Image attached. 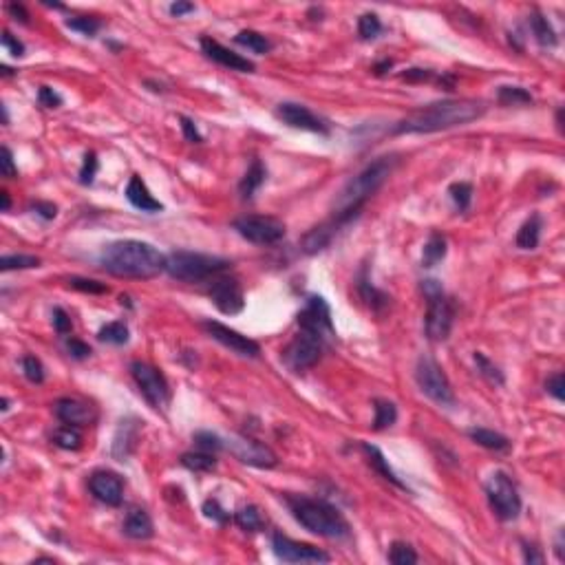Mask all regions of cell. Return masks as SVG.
Returning <instances> with one entry per match:
<instances>
[{
    "label": "cell",
    "instance_id": "5b68a950",
    "mask_svg": "<svg viewBox=\"0 0 565 565\" xmlns=\"http://www.w3.org/2000/svg\"><path fill=\"white\" fill-rule=\"evenodd\" d=\"M232 263L226 258L199 254V252H172L166 256V272L184 282H201L221 276Z\"/></svg>",
    "mask_w": 565,
    "mask_h": 565
},
{
    "label": "cell",
    "instance_id": "f35d334b",
    "mask_svg": "<svg viewBox=\"0 0 565 565\" xmlns=\"http://www.w3.org/2000/svg\"><path fill=\"white\" fill-rule=\"evenodd\" d=\"M53 441H55V446L65 449V451H77L79 446H82V435L77 433L75 427H69V424H67V427L55 431Z\"/></svg>",
    "mask_w": 565,
    "mask_h": 565
},
{
    "label": "cell",
    "instance_id": "d6a6232c",
    "mask_svg": "<svg viewBox=\"0 0 565 565\" xmlns=\"http://www.w3.org/2000/svg\"><path fill=\"white\" fill-rule=\"evenodd\" d=\"M375 417H373V429L375 431H385L389 427H393L395 419H397V409L393 402L389 400H375Z\"/></svg>",
    "mask_w": 565,
    "mask_h": 565
},
{
    "label": "cell",
    "instance_id": "1f68e13d",
    "mask_svg": "<svg viewBox=\"0 0 565 565\" xmlns=\"http://www.w3.org/2000/svg\"><path fill=\"white\" fill-rule=\"evenodd\" d=\"M181 463L192 473H210L216 468V457H214V453H206V451L184 453L181 455Z\"/></svg>",
    "mask_w": 565,
    "mask_h": 565
},
{
    "label": "cell",
    "instance_id": "277c9868",
    "mask_svg": "<svg viewBox=\"0 0 565 565\" xmlns=\"http://www.w3.org/2000/svg\"><path fill=\"white\" fill-rule=\"evenodd\" d=\"M287 506L302 528L327 539H347L349 523L331 503L312 497H287Z\"/></svg>",
    "mask_w": 565,
    "mask_h": 565
},
{
    "label": "cell",
    "instance_id": "f6af8a7d",
    "mask_svg": "<svg viewBox=\"0 0 565 565\" xmlns=\"http://www.w3.org/2000/svg\"><path fill=\"white\" fill-rule=\"evenodd\" d=\"M67 27L77 31V33H82V35H95L99 31V20L95 18H89V16H77V18H71L67 20Z\"/></svg>",
    "mask_w": 565,
    "mask_h": 565
},
{
    "label": "cell",
    "instance_id": "5bb4252c",
    "mask_svg": "<svg viewBox=\"0 0 565 565\" xmlns=\"http://www.w3.org/2000/svg\"><path fill=\"white\" fill-rule=\"evenodd\" d=\"M228 449L230 453L241 459L248 466H256V468H274L278 463V457L276 453L265 446V444H260L252 437H232L228 441Z\"/></svg>",
    "mask_w": 565,
    "mask_h": 565
},
{
    "label": "cell",
    "instance_id": "f546056e",
    "mask_svg": "<svg viewBox=\"0 0 565 565\" xmlns=\"http://www.w3.org/2000/svg\"><path fill=\"white\" fill-rule=\"evenodd\" d=\"M541 238V216L532 214L517 232V246L521 250H534Z\"/></svg>",
    "mask_w": 565,
    "mask_h": 565
},
{
    "label": "cell",
    "instance_id": "ba28073f",
    "mask_svg": "<svg viewBox=\"0 0 565 565\" xmlns=\"http://www.w3.org/2000/svg\"><path fill=\"white\" fill-rule=\"evenodd\" d=\"M488 503L501 521H515L521 515V497L517 493L515 481L506 473H493L486 481Z\"/></svg>",
    "mask_w": 565,
    "mask_h": 565
},
{
    "label": "cell",
    "instance_id": "9a60e30c",
    "mask_svg": "<svg viewBox=\"0 0 565 565\" xmlns=\"http://www.w3.org/2000/svg\"><path fill=\"white\" fill-rule=\"evenodd\" d=\"M276 117L280 119L282 124H287L292 128L309 131V133H320V135H327L329 133V126H327L325 119H320L318 115H314L307 106H302V104H294V102L278 104Z\"/></svg>",
    "mask_w": 565,
    "mask_h": 565
},
{
    "label": "cell",
    "instance_id": "ab89813d",
    "mask_svg": "<svg viewBox=\"0 0 565 565\" xmlns=\"http://www.w3.org/2000/svg\"><path fill=\"white\" fill-rule=\"evenodd\" d=\"M475 365H477V371L486 378L490 385H497V387H501L503 385V373L499 371V367L497 365H493V362L483 356L481 351H477L475 353Z\"/></svg>",
    "mask_w": 565,
    "mask_h": 565
},
{
    "label": "cell",
    "instance_id": "6f0895ef",
    "mask_svg": "<svg viewBox=\"0 0 565 565\" xmlns=\"http://www.w3.org/2000/svg\"><path fill=\"white\" fill-rule=\"evenodd\" d=\"M67 349H69V353H71L73 358H77V360H84V358L91 356V347L87 345V342L77 340V338H71V340L67 342Z\"/></svg>",
    "mask_w": 565,
    "mask_h": 565
},
{
    "label": "cell",
    "instance_id": "8d00e7d4",
    "mask_svg": "<svg viewBox=\"0 0 565 565\" xmlns=\"http://www.w3.org/2000/svg\"><path fill=\"white\" fill-rule=\"evenodd\" d=\"M128 327L124 325V322H109V325H104L102 329H99L97 338L102 340V342H109V345H126L128 342Z\"/></svg>",
    "mask_w": 565,
    "mask_h": 565
},
{
    "label": "cell",
    "instance_id": "ac0fdd59",
    "mask_svg": "<svg viewBox=\"0 0 565 565\" xmlns=\"http://www.w3.org/2000/svg\"><path fill=\"white\" fill-rule=\"evenodd\" d=\"M353 219H349V216H340V214H331V219L329 221H325V224H320V226H316L314 230H309L305 236H302V241H300V248H302V252L305 254H316V252H320V250H325L331 241H334V236L345 228L347 224H351Z\"/></svg>",
    "mask_w": 565,
    "mask_h": 565
},
{
    "label": "cell",
    "instance_id": "681fc988",
    "mask_svg": "<svg viewBox=\"0 0 565 565\" xmlns=\"http://www.w3.org/2000/svg\"><path fill=\"white\" fill-rule=\"evenodd\" d=\"M204 515L208 519L216 521V523H228L230 521V515L224 508H221V503L216 499H206L204 501Z\"/></svg>",
    "mask_w": 565,
    "mask_h": 565
},
{
    "label": "cell",
    "instance_id": "4fadbf2b",
    "mask_svg": "<svg viewBox=\"0 0 565 565\" xmlns=\"http://www.w3.org/2000/svg\"><path fill=\"white\" fill-rule=\"evenodd\" d=\"M272 548H274V554L285 563H327L329 561V554L318 550L316 546L294 541L278 532L272 537Z\"/></svg>",
    "mask_w": 565,
    "mask_h": 565
},
{
    "label": "cell",
    "instance_id": "680465c9",
    "mask_svg": "<svg viewBox=\"0 0 565 565\" xmlns=\"http://www.w3.org/2000/svg\"><path fill=\"white\" fill-rule=\"evenodd\" d=\"M433 73L429 69H409L405 75H402V79H409V82H427V79H431Z\"/></svg>",
    "mask_w": 565,
    "mask_h": 565
},
{
    "label": "cell",
    "instance_id": "db71d44e",
    "mask_svg": "<svg viewBox=\"0 0 565 565\" xmlns=\"http://www.w3.org/2000/svg\"><path fill=\"white\" fill-rule=\"evenodd\" d=\"M53 327H55V331L60 336H65V334L71 331V318H69V314L62 307H55L53 309Z\"/></svg>",
    "mask_w": 565,
    "mask_h": 565
},
{
    "label": "cell",
    "instance_id": "b9f144b4",
    "mask_svg": "<svg viewBox=\"0 0 565 565\" xmlns=\"http://www.w3.org/2000/svg\"><path fill=\"white\" fill-rule=\"evenodd\" d=\"M382 31V23H380V18L375 13H365V16H360L358 20V33L362 40H373L378 38Z\"/></svg>",
    "mask_w": 565,
    "mask_h": 565
},
{
    "label": "cell",
    "instance_id": "836d02e7",
    "mask_svg": "<svg viewBox=\"0 0 565 565\" xmlns=\"http://www.w3.org/2000/svg\"><path fill=\"white\" fill-rule=\"evenodd\" d=\"M234 40H236V45L246 47V49H250V51H254V53H258V55H263V53H268V51L272 49L270 40H268L263 33H258V31H250V29H246V31H238Z\"/></svg>",
    "mask_w": 565,
    "mask_h": 565
},
{
    "label": "cell",
    "instance_id": "e575fe53",
    "mask_svg": "<svg viewBox=\"0 0 565 565\" xmlns=\"http://www.w3.org/2000/svg\"><path fill=\"white\" fill-rule=\"evenodd\" d=\"M358 290H360V296L365 298V302L369 307H373V309H382V307H387V302H389V298H387V294H382V292H378L371 282H369V278H367V272L362 270V274H360V280H358Z\"/></svg>",
    "mask_w": 565,
    "mask_h": 565
},
{
    "label": "cell",
    "instance_id": "7a4b0ae2",
    "mask_svg": "<svg viewBox=\"0 0 565 565\" xmlns=\"http://www.w3.org/2000/svg\"><path fill=\"white\" fill-rule=\"evenodd\" d=\"M102 268L117 278L146 280L166 272V256L146 241H115L99 256Z\"/></svg>",
    "mask_w": 565,
    "mask_h": 565
},
{
    "label": "cell",
    "instance_id": "816d5d0a",
    "mask_svg": "<svg viewBox=\"0 0 565 565\" xmlns=\"http://www.w3.org/2000/svg\"><path fill=\"white\" fill-rule=\"evenodd\" d=\"M0 172L7 179H13L18 175V168L13 164V155L7 146H3V150H0Z\"/></svg>",
    "mask_w": 565,
    "mask_h": 565
},
{
    "label": "cell",
    "instance_id": "60d3db41",
    "mask_svg": "<svg viewBox=\"0 0 565 565\" xmlns=\"http://www.w3.org/2000/svg\"><path fill=\"white\" fill-rule=\"evenodd\" d=\"M389 561L393 565H411V563H417V554L415 550L409 546L405 541H395L391 550H389Z\"/></svg>",
    "mask_w": 565,
    "mask_h": 565
},
{
    "label": "cell",
    "instance_id": "6da1fadb",
    "mask_svg": "<svg viewBox=\"0 0 565 565\" xmlns=\"http://www.w3.org/2000/svg\"><path fill=\"white\" fill-rule=\"evenodd\" d=\"M486 113V106L475 99H446L424 109L413 111L395 124V135H415V133H437L455 126L471 124Z\"/></svg>",
    "mask_w": 565,
    "mask_h": 565
},
{
    "label": "cell",
    "instance_id": "4dcf8cb0",
    "mask_svg": "<svg viewBox=\"0 0 565 565\" xmlns=\"http://www.w3.org/2000/svg\"><path fill=\"white\" fill-rule=\"evenodd\" d=\"M530 29L537 38V43L541 47H554L556 45V33L552 29V25L548 23V18L546 16H541L539 11H534L530 16Z\"/></svg>",
    "mask_w": 565,
    "mask_h": 565
},
{
    "label": "cell",
    "instance_id": "ffe728a7",
    "mask_svg": "<svg viewBox=\"0 0 565 565\" xmlns=\"http://www.w3.org/2000/svg\"><path fill=\"white\" fill-rule=\"evenodd\" d=\"M55 415L62 424H69V427H91L97 419V411L87 405L82 400L75 397H62L55 402Z\"/></svg>",
    "mask_w": 565,
    "mask_h": 565
},
{
    "label": "cell",
    "instance_id": "d6986e66",
    "mask_svg": "<svg viewBox=\"0 0 565 565\" xmlns=\"http://www.w3.org/2000/svg\"><path fill=\"white\" fill-rule=\"evenodd\" d=\"M89 488L97 501L106 506H119L124 499V481L113 471H97L89 479Z\"/></svg>",
    "mask_w": 565,
    "mask_h": 565
},
{
    "label": "cell",
    "instance_id": "be15d7a7",
    "mask_svg": "<svg viewBox=\"0 0 565 565\" xmlns=\"http://www.w3.org/2000/svg\"><path fill=\"white\" fill-rule=\"evenodd\" d=\"M190 11H194V5L192 3H175V5H170V13L172 16H184V13H190Z\"/></svg>",
    "mask_w": 565,
    "mask_h": 565
},
{
    "label": "cell",
    "instance_id": "11a10c76",
    "mask_svg": "<svg viewBox=\"0 0 565 565\" xmlns=\"http://www.w3.org/2000/svg\"><path fill=\"white\" fill-rule=\"evenodd\" d=\"M0 40H3V47H5L13 57H23V55H25V45L20 43L18 38H13L9 31H3V38H0Z\"/></svg>",
    "mask_w": 565,
    "mask_h": 565
},
{
    "label": "cell",
    "instance_id": "484cf974",
    "mask_svg": "<svg viewBox=\"0 0 565 565\" xmlns=\"http://www.w3.org/2000/svg\"><path fill=\"white\" fill-rule=\"evenodd\" d=\"M468 437L479 444V446L488 449V451H508L510 449V439L503 437L501 433H495L490 429H471Z\"/></svg>",
    "mask_w": 565,
    "mask_h": 565
},
{
    "label": "cell",
    "instance_id": "e7e4bbea",
    "mask_svg": "<svg viewBox=\"0 0 565 565\" xmlns=\"http://www.w3.org/2000/svg\"><path fill=\"white\" fill-rule=\"evenodd\" d=\"M0 197H3V212H9V208H11V199H9V192H7V190H3V192H0Z\"/></svg>",
    "mask_w": 565,
    "mask_h": 565
},
{
    "label": "cell",
    "instance_id": "94428289",
    "mask_svg": "<svg viewBox=\"0 0 565 565\" xmlns=\"http://www.w3.org/2000/svg\"><path fill=\"white\" fill-rule=\"evenodd\" d=\"M523 559H526V563H530V565L543 563V554L534 546H528V543H523Z\"/></svg>",
    "mask_w": 565,
    "mask_h": 565
},
{
    "label": "cell",
    "instance_id": "603a6c76",
    "mask_svg": "<svg viewBox=\"0 0 565 565\" xmlns=\"http://www.w3.org/2000/svg\"><path fill=\"white\" fill-rule=\"evenodd\" d=\"M124 534L135 539V541H144V539H150L155 534V528H153V519L146 510L141 508H133L126 519H124Z\"/></svg>",
    "mask_w": 565,
    "mask_h": 565
},
{
    "label": "cell",
    "instance_id": "3957f363",
    "mask_svg": "<svg viewBox=\"0 0 565 565\" xmlns=\"http://www.w3.org/2000/svg\"><path fill=\"white\" fill-rule=\"evenodd\" d=\"M395 166L393 157H380L373 164H369L362 172H358L349 184L340 190V194L334 201V214L356 219L362 210V206L382 188V184L389 179L391 170Z\"/></svg>",
    "mask_w": 565,
    "mask_h": 565
},
{
    "label": "cell",
    "instance_id": "8fae6325",
    "mask_svg": "<svg viewBox=\"0 0 565 565\" xmlns=\"http://www.w3.org/2000/svg\"><path fill=\"white\" fill-rule=\"evenodd\" d=\"M427 298H429V312H427V318H424L427 336L431 340H446L451 336L453 318H455L453 302L444 296V292L427 296Z\"/></svg>",
    "mask_w": 565,
    "mask_h": 565
},
{
    "label": "cell",
    "instance_id": "74e56055",
    "mask_svg": "<svg viewBox=\"0 0 565 565\" xmlns=\"http://www.w3.org/2000/svg\"><path fill=\"white\" fill-rule=\"evenodd\" d=\"M40 268V258L31 254H7L0 258V270L11 272V270H31Z\"/></svg>",
    "mask_w": 565,
    "mask_h": 565
},
{
    "label": "cell",
    "instance_id": "03108f58",
    "mask_svg": "<svg viewBox=\"0 0 565 565\" xmlns=\"http://www.w3.org/2000/svg\"><path fill=\"white\" fill-rule=\"evenodd\" d=\"M391 60H385V62H380L378 67H375V73H385V69H391Z\"/></svg>",
    "mask_w": 565,
    "mask_h": 565
},
{
    "label": "cell",
    "instance_id": "d590c367",
    "mask_svg": "<svg viewBox=\"0 0 565 565\" xmlns=\"http://www.w3.org/2000/svg\"><path fill=\"white\" fill-rule=\"evenodd\" d=\"M497 99L503 106H523L532 104V95L521 87H501L497 91Z\"/></svg>",
    "mask_w": 565,
    "mask_h": 565
},
{
    "label": "cell",
    "instance_id": "52a82bcc",
    "mask_svg": "<svg viewBox=\"0 0 565 565\" xmlns=\"http://www.w3.org/2000/svg\"><path fill=\"white\" fill-rule=\"evenodd\" d=\"M415 380H417V387L422 389V393L429 395L433 402H437V405H441V407L455 405V393H453L451 382L433 358L422 356L417 360Z\"/></svg>",
    "mask_w": 565,
    "mask_h": 565
},
{
    "label": "cell",
    "instance_id": "d4e9b609",
    "mask_svg": "<svg viewBox=\"0 0 565 565\" xmlns=\"http://www.w3.org/2000/svg\"><path fill=\"white\" fill-rule=\"evenodd\" d=\"M265 166L260 164L258 159L252 161V166L248 168V172L243 175V179H241V184H238V194L243 197V199H252V194L263 186V181H265Z\"/></svg>",
    "mask_w": 565,
    "mask_h": 565
},
{
    "label": "cell",
    "instance_id": "ee69618b",
    "mask_svg": "<svg viewBox=\"0 0 565 565\" xmlns=\"http://www.w3.org/2000/svg\"><path fill=\"white\" fill-rule=\"evenodd\" d=\"M449 192H451V199L455 201V206L459 210H468L471 199H473V186L471 184H466V181H459V184H453L449 188Z\"/></svg>",
    "mask_w": 565,
    "mask_h": 565
},
{
    "label": "cell",
    "instance_id": "83f0119b",
    "mask_svg": "<svg viewBox=\"0 0 565 565\" xmlns=\"http://www.w3.org/2000/svg\"><path fill=\"white\" fill-rule=\"evenodd\" d=\"M234 523L246 532H258L265 528V521H263V515L256 506L248 503V506H241L236 512H234Z\"/></svg>",
    "mask_w": 565,
    "mask_h": 565
},
{
    "label": "cell",
    "instance_id": "2e32d148",
    "mask_svg": "<svg viewBox=\"0 0 565 565\" xmlns=\"http://www.w3.org/2000/svg\"><path fill=\"white\" fill-rule=\"evenodd\" d=\"M204 329L208 331L210 338H214L216 342H221V345L232 349L238 356L258 358V353H260V347L256 345L254 340H250L248 336L238 334V331H234V329H230L226 325H221V322H216V320H206L204 322Z\"/></svg>",
    "mask_w": 565,
    "mask_h": 565
},
{
    "label": "cell",
    "instance_id": "9c48e42d",
    "mask_svg": "<svg viewBox=\"0 0 565 565\" xmlns=\"http://www.w3.org/2000/svg\"><path fill=\"white\" fill-rule=\"evenodd\" d=\"M234 230L246 241L256 246H274L285 236V224H282V221L274 216H258V214L236 219Z\"/></svg>",
    "mask_w": 565,
    "mask_h": 565
},
{
    "label": "cell",
    "instance_id": "f907efd6",
    "mask_svg": "<svg viewBox=\"0 0 565 565\" xmlns=\"http://www.w3.org/2000/svg\"><path fill=\"white\" fill-rule=\"evenodd\" d=\"M38 102L47 106V109H57L60 104H62V97H60L51 87H40L38 91Z\"/></svg>",
    "mask_w": 565,
    "mask_h": 565
},
{
    "label": "cell",
    "instance_id": "c3c4849f",
    "mask_svg": "<svg viewBox=\"0 0 565 565\" xmlns=\"http://www.w3.org/2000/svg\"><path fill=\"white\" fill-rule=\"evenodd\" d=\"M95 172H97V157H95V153H87L82 170H79V184H84V186L93 184Z\"/></svg>",
    "mask_w": 565,
    "mask_h": 565
},
{
    "label": "cell",
    "instance_id": "7bdbcfd3",
    "mask_svg": "<svg viewBox=\"0 0 565 565\" xmlns=\"http://www.w3.org/2000/svg\"><path fill=\"white\" fill-rule=\"evenodd\" d=\"M194 444L199 446V451H206V453H216L226 446V441L221 439L219 435L210 433V431H199L194 433Z\"/></svg>",
    "mask_w": 565,
    "mask_h": 565
},
{
    "label": "cell",
    "instance_id": "9f6ffc18",
    "mask_svg": "<svg viewBox=\"0 0 565 565\" xmlns=\"http://www.w3.org/2000/svg\"><path fill=\"white\" fill-rule=\"evenodd\" d=\"M179 122H181V131H184V137L188 141H192V144H201L204 141V137H201V133L197 131L194 122L190 117H179Z\"/></svg>",
    "mask_w": 565,
    "mask_h": 565
},
{
    "label": "cell",
    "instance_id": "30bf717a",
    "mask_svg": "<svg viewBox=\"0 0 565 565\" xmlns=\"http://www.w3.org/2000/svg\"><path fill=\"white\" fill-rule=\"evenodd\" d=\"M131 373H133V378L137 382L141 395H144L155 409H161V407L168 405V400H170V387H168L166 378L161 375L159 369L150 367L148 362L135 360L133 365H131Z\"/></svg>",
    "mask_w": 565,
    "mask_h": 565
},
{
    "label": "cell",
    "instance_id": "bcb514c9",
    "mask_svg": "<svg viewBox=\"0 0 565 565\" xmlns=\"http://www.w3.org/2000/svg\"><path fill=\"white\" fill-rule=\"evenodd\" d=\"M23 371H25L27 380L33 382V385H40V382L45 380V367L35 356H25L23 358Z\"/></svg>",
    "mask_w": 565,
    "mask_h": 565
},
{
    "label": "cell",
    "instance_id": "f1b7e54d",
    "mask_svg": "<svg viewBox=\"0 0 565 565\" xmlns=\"http://www.w3.org/2000/svg\"><path fill=\"white\" fill-rule=\"evenodd\" d=\"M446 256V238H444L439 232H433L427 241V246H424V252H422V265L424 268H435L439 260H444Z\"/></svg>",
    "mask_w": 565,
    "mask_h": 565
},
{
    "label": "cell",
    "instance_id": "7dc6e473",
    "mask_svg": "<svg viewBox=\"0 0 565 565\" xmlns=\"http://www.w3.org/2000/svg\"><path fill=\"white\" fill-rule=\"evenodd\" d=\"M69 285L77 292H84V294H104L109 292V287L104 282H97V280H91V278H69Z\"/></svg>",
    "mask_w": 565,
    "mask_h": 565
},
{
    "label": "cell",
    "instance_id": "6125c7cd",
    "mask_svg": "<svg viewBox=\"0 0 565 565\" xmlns=\"http://www.w3.org/2000/svg\"><path fill=\"white\" fill-rule=\"evenodd\" d=\"M7 11H9L16 20H20V23H25V25L29 23V13H27V9H25L23 5H16V3H13V5H7Z\"/></svg>",
    "mask_w": 565,
    "mask_h": 565
},
{
    "label": "cell",
    "instance_id": "4316f807",
    "mask_svg": "<svg viewBox=\"0 0 565 565\" xmlns=\"http://www.w3.org/2000/svg\"><path fill=\"white\" fill-rule=\"evenodd\" d=\"M135 439H137V427L131 422H122V427H119L117 435H115V444H113V455L119 457V459H126L135 446Z\"/></svg>",
    "mask_w": 565,
    "mask_h": 565
},
{
    "label": "cell",
    "instance_id": "44dd1931",
    "mask_svg": "<svg viewBox=\"0 0 565 565\" xmlns=\"http://www.w3.org/2000/svg\"><path fill=\"white\" fill-rule=\"evenodd\" d=\"M201 51H204L210 60H214L216 65L226 67L230 71H241V73H252L254 71V65L250 62L248 57L230 51L228 47L219 45L216 40H212V38H201Z\"/></svg>",
    "mask_w": 565,
    "mask_h": 565
},
{
    "label": "cell",
    "instance_id": "f5cc1de1",
    "mask_svg": "<svg viewBox=\"0 0 565 565\" xmlns=\"http://www.w3.org/2000/svg\"><path fill=\"white\" fill-rule=\"evenodd\" d=\"M546 389H548V393L552 395V397H556L559 402H563L565 400V378H563V373H554L552 378H548V382H546Z\"/></svg>",
    "mask_w": 565,
    "mask_h": 565
},
{
    "label": "cell",
    "instance_id": "e0dca14e",
    "mask_svg": "<svg viewBox=\"0 0 565 565\" xmlns=\"http://www.w3.org/2000/svg\"><path fill=\"white\" fill-rule=\"evenodd\" d=\"M298 327L309 329L320 336H334V325H331V309L322 296H309L307 305L298 314Z\"/></svg>",
    "mask_w": 565,
    "mask_h": 565
},
{
    "label": "cell",
    "instance_id": "91938a15",
    "mask_svg": "<svg viewBox=\"0 0 565 565\" xmlns=\"http://www.w3.org/2000/svg\"><path fill=\"white\" fill-rule=\"evenodd\" d=\"M33 210L43 216V219H53L57 214V208L53 204H47V201H35L33 204Z\"/></svg>",
    "mask_w": 565,
    "mask_h": 565
},
{
    "label": "cell",
    "instance_id": "cb8c5ba5",
    "mask_svg": "<svg viewBox=\"0 0 565 565\" xmlns=\"http://www.w3.org/2000/svg\"><path fill=\"white\" fill-rule=\"evenodd\" d=\"M362 451H365V455H367V459H369V463H371V468L382 477V479H387V481H391L393 486H397V488H407L405 483H402L400 479H397V475L393 473V468L389 466V461H387V457L382 455V451L378 449V446H373V444H362Z\"/></svg>",
    "mask_w": 565,
    "mask_h": 565
},
{
    "label": "cell",
    "instance_id": "8992f818",
    "mask_svg": "<svg viewBox=\"0 0 565 565\" xmlns=\"http://www.w3.org/2000/svg\"><path fill=\"white\" fill-rule=\"evenodd\" d=\"M322 349H325V336L309 329H300V334L282 351V362H285L290 371L302 373L320 360Z\"/></svg>",
    "mask_w": 565,
    "mask_h": 565
},
{
    "label": "cell",
    "instance_id": "7c38bea8",
    "mask_svg": "<svg viewBox=\"0 0 565 565\" xmlns=\"http://www.w3.org/2000/svg\"><path fill=\"white\" fill-rule=\"evenodd\" d=\"M208 296L214 302V307L226 316H234L238 312H243L246 307L243 290H241L238 280L230 276H214Z\"/></svg>",
    "mask_w": 565,
    "mask_h": 565
},
{
    "label": "cell",
    "instance_id": "7402d4cb",
    "mask_svg": "<svg viewBox=\"0 0 565 565\" xmlns=\"http://www.w3.org/2000/svg\"><path fill=\"white\" fill-rule=\"evenodd\" d=\"M126 199L131 201V206H135L141 212H161L164 206L150 194V190L146 188V184L141 181V177H131L128 186H126Z\"/></svg>",
    "mask_w": 565,
    "mask_h": 565
}]
</instances>
